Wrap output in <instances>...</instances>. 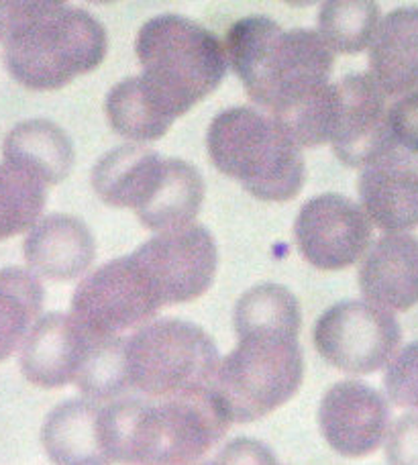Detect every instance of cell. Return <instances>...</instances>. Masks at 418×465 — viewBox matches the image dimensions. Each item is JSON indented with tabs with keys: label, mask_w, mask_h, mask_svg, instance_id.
<instances>
[{
	"label": "cell",
	"mask_w": 418,
	"mask_h": 465,
	"mask_svg": "<svg viewBox=\"0 0 418 465\" xmlns=\"http://www.w3.org/2000/svg\"><path fill=\"white\" fill-rule=\"evenodd\" d=\"M367 219L386 232L418 227V160L396 147L362 170L357 182Z\"/></svg>",
	"instance_id": "cell-15"
},
{
	"label": "cell",
	"mask_w": 418,
	"mask_h": 465,
	"mask_svg": "<svg viewBox=\"0 0 418 465\" xmlns=\"http://www.w3.org/2000/svg\"><path fill=\"white\" fill-rule=\"evenodd\" d=\"M223 45L251 101L274 119L294 113L331 86L334 52L319 31H286L254 15L233 23Z\"/></svg>",
	"instance_id": "cell-2"
},
{
	"label": "cell",
	"mask_w": 418,
	"mask_h": 465,
	"mask_svg": "<svg viewBox=\"0 0 418 465\" xmlns=\"http://www.w3.org/2000/svg\"><path fill=\"white\" fill-rule=\"evenodd\" d=\"M45 184L13 163H0V241L33 229L45 209Z\"/></svg>",
	"instance_id": "cell-28"
},
{
	"label": "cell",
	"mask_w": 418,
	"mask_h": 465,
	"mask_svg": "<svg viewBox=\"0 0 418 465\" xmlns=\"http://www.w3.org/2000/svg\"><path fill=\"white\" fill-rule=\"evenodd\" d=\"M388 465H418V414H404L390 427L386 441Z\"/></svg>",
	"instance_id": "cell-31"
},
{
	"label": "cell",
	"mask_w": 418,
	"mask_h": 465,
	"mask_svg": "<svg viewBox=\"0 0 418 465\" xmlns=\"http://www.w3.org/2000/svg\"><path fill=\"white\" fill-rule=\"evenodd\" d=\"M96 337L72 314H45L31 329L21 347L23 376L33 386L47 390L76 384Z\"/></svg>",
	"instance_id": "cell-14"
},
{
	"label": "cell",
	"mask_w": 418,
	"mask_h": 465,
	"mask_svg": "<svg viewBox=\"0 0 418 465\" xmlns=\"http://www.w3.org/2000/svg\"><path fill=\"white\" fill-rule=\"evenodd\" d=\"M304 380V355L296 337L239 335V343L216 370V394L233 422H255L294 396Z\"/></svg>",
	"instance_id": "cell-6"
},
{
	"label": "cell",
	"mask_w": 418,
	"mask_h": 465,
	"mask_svg": "<svg viewBox=\"0 0 418 465\" xmlns=\"http://www.w3.org/2000/svg\"><path fill=\"white\" fill-rule=\"evenodd\" d=\"M162 306L145 272L127 255L100 265L80 282L70 314L92 335L121 337L147 325Z\"/></svg>",
	"instance_id": "cell-9"
},
{
	"label": "cell",
	"mask_w": 418,
	"mask_h": 465,
	"mask_svg": "<svg viewBox=\"0 0 418 465\" xmlns=\"http://www.w3.org/2000/svg\"><path fill=\"white\" fill-rule=\"evenodd\" d=\"M383 388L396 406L418 414V341L406 345L390 361L383 376Z\"/></svg>",
	"instance_id": "cell-29"
},
{
	"label": "cell",
	"mask_w": 418,
	"mask_h": 465,
	"mask_svg": "<svg viewBox=\"0 0 418 465\" xmlns=\"http://www.w3.org/2000/svg\"><path fill=\"white\" fill-rule=\"evenodd\" d=\"M23 253L35 276L68 282L90 268L96 243L84 221L72 214H49L29 231Z\"/></svg>",
	"instance_id": "cell-17"
},
{
	"label": "cell",
	"mask_w": 418,
	"mask_h": 465,
	"mask_svg": "<svg viewBox=\"0 0 418 465\" xmlns=\"http://www.w3.org/2000/svg\"><path fill=\"white\" fill-rule=\"evenodd\" d=\"M3 155L6 163L33 173L45 186L68 178L76 160L68 133L47 119L23 121L8 131Z\"/></svg>",
	"instance_id": "cell-21"
},
{
	"label": "cell",
	"mask_w": 418,
	"mask_h": 465,
	"mask_svg": "<svg viewBox=\"0 0 418 465\" xmlns=\"http://www.w3.org/2000/svg\"><path fill=\"white\" fill-rule=\"evenodd\" d=\"M388 129L392 141L403 152L418 157V90L390 104Z\"/></svg>",
	"instance_id": "cell-30"
},
{
	"label": "cell",
	"mask_w": 418,
	"mask_h": 465,
	"mask_svg": "<svg viewBox=\"0 0 418 465\" xmlns=\"http://www.w3.org/2000/svg\"><path fill=\"white\" fill-rule=\"evenodd\" d=\"M206 149L214 168L257 201L288 203L304 186L303 147L259 109L233 106L216 114L206 133Z\"/></svg>",
	"instance_id": "cell-4"
},
{
	"label": "cell",
	"mask_w": 418,
	"mask_h": 465,
	"mask_svg": "<svg viewBox=\"0 0 418 465\" xmlns=\"http://www.w3.org/2000/svg\"><path fill=\"white\" fill-rule=\"evenodd\" d=\"M204 180L200 172L178 157H165L162 184L144 211L137 213L149 231L170 232L194 225L204 201Z\"/></svg>",
	"instance_id": "cell-23"
},
{
	"label": "cell",
	"mask_w": 418,
	"mask_h": 465,
	"mask_svg": "<svg viewBox=\"0 0 418 465\" xmlns=\"http://www.w3.org/2000/svg\"><path fill=\"white\" fill-rule=\"evenodd\" d=\"M103 406L74 398L47 414L41 445L54 465H113L103 437Z\"/></svg>",
	"instance_id": "cell-19"
},
{
	"label": "cell",
	"mask_w": 418,
	"mask_h": 465,
	"mask_svg": "<svg viewBox=\"0 0 418 465\" xmlns=\"http://www.w3.org/2000/svg\"><path fill=\"white\" fill-rule=\"evenodd\" d=\"M304 260L324 272H339L362 260L372 241V221L362 206L341 194L306 201L294 223Z\"/></svg>",
	"instance_id": "cell-11"
},
{
	"label": "cell",
	"mask_w": 418,
	"mask_h": 465,
	"mask_svg": "<svg viewBox=\"0 0 418 465\" xmlns=\"http://www.w3.org/2000/svg\"><path fill=\"white\" fill-rule=\"evenodd\" d=\"M204 465H214V463H204Z\"/></svg>",
	"instance_id": "cell-33"
},
{
	"label": "cell",
	"mask_w": 418,
	"mask_h": 465,
	"mask_svg": "<svg viewBox=\"0 0 418 465\" xmlns=\"http://www.w3.org/2000/svg\"><path fill=\"white\" fill-rule=\"evenodd\" d=\"M221 365L213 337L194 322L162 319L127 339L131 390L147 398H170L211 388Z\"/></svg>",
	"instance_id": "cell-7"
},
{
	"label": "cell",
	"mask_w": 418,
	"mask_h": 465,
	"mask_svg": "<svg viewBox=\"0 0 418 465\" xmlns=\"http://www.w3.org/2000/svg\"><path fill=\"white\" fill-rule=\"evenodd\" d=\"M235 333H275V335H300L303 312L296 296L286 286L259 284L239 298L235 304Z\"/></svg>",
	"instance_id": "cell-25"
},
{
	"label": "cell",
	"mask_w": 418,
	"mask_h": 465,
	"mask_svg": "<svg viewBox=\"0 0 418 465\" xmlns=\"http://www.w3.org/2000/svg\"><path fill=\"white\" fill-rule=\"evenodd\" d=\"M165 157L144 145H121L92 168V188L114 209L144 211L162 184Z\"/></svg>",
	"instance_id": "cell-18"
},
{
	"label": "cell",
	"mask_w": 418,
	"mask_h": 465,
	"mask_svg": "<svg viewBox=\"0 0 418 465\" xmlns=\"http://www.w3.org/2000/svg\"><path fill=\"white\" fill-rule=\"evenodd\" d=\"M319 427L324 441L341 458H367L390 433L388 401L363 381H337L323 396Z\"/></svg>",
	"instance_id": "cell-13"
},
{
	"label": "cell",
	"mask_w": 418,
	"mask_h": 465,
	"mask_svg": "<svg viewBox=\"0 0 418 465\" xmlns=\"http://www.w3.org/2000/svg\"><path fill=\"white\" fill-rule=\"evenodd\" d=\"M359 288L367 302L390 312L418 304V237L408 232L383 235L363 257Z\"/></svg>",
	"instance_id": "cell-16"
},
{
	"label": "cell",
	"mask_w": 418,
	"mask_h": 465,
	"mask_svg": "<svg viewBox=\"0 0 418 465\" xmlns=\"http://www.w3.org/2000/svg\"><path fill=\"white\" fill-rule=\"evenodd\" d=\"M104 111L116 135L137 143L162 139L178 119L144 76L124 78L113 86Z\"/></svg>",
	"instance_id": "cell-22"
},
{
	"label": "cell",
	"mask_w": 418,
	"mask_h": 465,
	"mask_svg": "<svg viewBox=\"0 0 418 465\" xmlns=\"http://www.w3.org/2000/svg\"><path fill=\"white\" fill-rule=\"evenodd\" d=\"M5 64L21 86L60 90L103 64L108 37L96 16L60 0H0Z\"/></svg>",
	"instance_id": "cell-3"
},
{
	"label": "cell",
	"mask_w": 418,
	"mask_h": 465,
	"mask_svg": "<svg viewBox=\"0 0 418 465\" xmlns=\"http://www.w3.org/2000/svg\"><path fill=\"white\" fill-rule=\"evenodd\" d=\"M380 25V6L372 0H331L319 13V33L334 54L353 55L372 45Z\"/></svg>",
	"instance_id": "cell-27"
},
{
	"label": "cell",
	"mask_w": 418,
	"mask_h": 465,
	"mask_svg": "<svg viewBox=\"0 0 418 465\" xmlns=\"http://www.w3.org/2000/svg\"><path fill=\"white\" fill-rule=\"evenodd\" d=\"M370 76L386 96L418 90V6H400L378 25L370 45Z\"/></svg>",
	"instance_id": "cell-20"
},
{
	"label": "cell",
	"mask_w": 418,
	"mask_h": 465,
	"mask_svg": "<svg viewBox=\"0 0 418 465\" xmlns=\"http://www.w3.org/2000/svg\"><path fill=\"white\" fill-rule=\"evenodd\" d=\"M144 76L167 106L186 114L227 76L224 45L188 16L165 13L149 19L135 41Z\"/></svg>",
	"instance_id": "cell-5"
},
{
	"label": "cell",
	"mask_w": 418,
	"mask_h": 465,
	"mask_svg": "<svg viewBox=\"0 0 418 465\" xmlns=\"http://www.w3.org/2000/svg\"><path fill=\"white\" fill-rule=\"evenodd\" d=\"M337 119L333 152L349 168H365L398 145L388 129V96L370 74H349L337 82Z\"/></svg>",
	"instance_id": "cell-12"
},
{
	"label": "cell",
	"mask_w": 418,
	"mask_h": 465,
	"mask_svg": "<svg viewBox=\"0 0 418 465\" xmlns=\"http://www.w3.org/2000/svg\"><path fill=\"white\" fill-rule=\"evenodd\" d=\"M214 465H282L274 451L262 441L249 437L233 439L227 447L216 455Z\"/></svg>",
	"instance_id": "cell-32"
},
{
	"label": "cell",
	"mask_w": 418,
	"mask_h": 465,
	"mask_svg": "<svg viewBox=\"0 0 418 465\" xmlns=\"http://www.w3.org/2000/svg\"><path fill=\"white\" fill-rule=\"evenodd\" d=\"M76 386L84 398L95 402H114L131 392L127 368V339L96 337L84 363Z\"/></svg>",
	"instance_id": "cell-26"
},
{
	"label": "cell",
	"mask_w": 418,
	"mask_h": 465,
	"mask_svg": "<svg viewBox=\"0 0 418 465\" xmlns=\"http://www.w3.org/2000/svg\"><path fill=\"white\" fill-rule=\"evenodd\" d=\"M231 422L213 386L103 406L104 447L121 465H192L227 435Z\"/></svg>",
	"instance_id": "cell-1"
},
{
	"label": "cell",
	"mask_w": 418,
	"mask_h": 465,
	"mask_svg": "<svg viewBox=\"0 0 418 465\" xmlns=\"http://www.w3.org/2000/svg\"><path fill=\"white\" fill-rule=\"evenodd\" d=\"M313 339L316 351L333 368L367 376L394 360L403 329L394 314L382 306L347 301L321 314Z\"/></svg>",
	"instance_id": "cell-8"
},
{
	"label": "cell",
	"mask_w": 418,
	"mask_h": 465,
	"mask_svg": "<svg viewBox=\"0 0 418 465\" xmlns=\"http://www.w3.org/2000/svg\"><path fill=\"white\" fill-rule=\"evenodd\" d=\"M44 309V284L31 270H0V361L23 347Z\"/></svg>",
	"instance_id": "cell-24"
},
{
	"label": "cell",
	"mask_w": 418,
	"mask_h": 465,
	"mask_svg": "<svg viewBox=\"0 0 418 465\" xmlns=\"http://www.w3.org/2000/svg\"><path fill=\"white\" fill-rule=\"evenodd\" d=\"M152 282L162 304L192 302L213 286L219 252L200 225L160 232L131 253Z\"/></svg>",
	"instance_id": "cell-10"
}]
</instances>
